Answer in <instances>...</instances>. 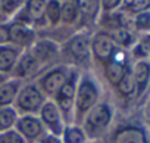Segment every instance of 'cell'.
I'll return each mask as SVG.
<instances>
[{
    "label": "cell",
    "mask_w": 150,
    "mask_h": 143,
    "mask_svg": "<svg viewBox=\"0 0 150 143\" xmlns=\"http://www.w3.org/2000/svg\"><path fill=\"white\" fill-rule=\"evenodd\" d=\"M91 31H77L63 43H60V63L77 68H88L91 62V52H90V37Z\"/></svg>",
    "instance_id": "6da1fadb"
},
{
    "label": "cell",
    "mask_w": 150,
    "mask_h": 143,
    "mask_svg": "<svg viewBox=\"0 0 150 143\" xmlns=\"http://www.w3.org/2000/svg\"><path fill=\"white\" fill-rule=\"evenodd\" d=\"M100 102V86L90 71H83L78 78L77 93L74 102V120L72 124H81L86 114Z\"/></svg>",
    "instance_id": "7a4b0ae2"
},
{
    "label": "cell",
    "mask_w": 150,
    "mask_h": 143,
    "mask_svg": "<svg viewBox=\"0 0 150 143\" xmlns=\"http://www.w3.org/2000/svg\"><path fill=\"white\" fill-rule=\"evenodd\" d=\"M112 121H113L112 105L109 102L100 100L86 114L80 125L87 134V139H99L109 130Z\"/></svg>",
    "instance_id": "3957f363"
},
{
    "label": "cell",
    "mask_w": 150,
    "mask_h": 143,
    "mask_svg": "<svg viewBox=\"0 0 150 143\" xmlns=\"http://www.w3.org/2000/svg\"><path fill=\"white\" fill-rule=\"evenodd\" d=\"M81 71L77 68H71V73L62 87L57 90V93L53 96V102L56 103L57 109L62 114V118L66 124H72L74 120V102H75V93H77V84L80 78Z\"/></svg>",
    "instance_id": "277c9868"
},
{
    "label": "cell",
    "mask_w": 150,
    "mask_h": 143,
    "mask_svg": "<svg viewBox=\"0 0 150 143\" xmlns=\"http://www.w3.org/2000/svg\"><path fill=\"white\" fill-rule=\"evenodd\" d=\"M47 100V97L41 93L35 81L24 83L19 89L16 99L13 102V108L18 112V115H37L43 103Z\"/></svg>",
    "instance_id": "5b68a950"
},
{
    "label": "cell",
    "mask_w": 150,
    "mask_h": 143,
    "mask_svg": "<svg viewBox=\"0 0 150 143\" xmlns=\"http://www.w3.org/2000/svg\"><path fill=\"white\" fill-rule=\"evenodd\" d=\"M71 68L72 66L57 63V65L49 68L47 71H44L40 77H37L35 83H37L38 89L41 90V93L47 99H53V96L57 93V90L62 87V84L68 78V75L71 73Z\"/></svg>",
    "instance_id": "8992f818"
},
{
    "label": "cell",
    "mask_w": 150,
    "mask_h": 143,
    "mask_svg": "<svg viewBox=\"0 0 150 143\" xmlns=\"http://www.w3.org/2000/svg\"><path fill=\"white\" fill-rule=\"evenodd\" d=\"M108 143H150V133L138 122H122L109 133Z\"/></svg>",
    "instance_id": "52a82bcc"
},
{
    "label": "cell",
    "mask_w": 150,
    "mask_h": 143,
    "mask_svg": "<svg viewBox=\"0 0 150 143\" xmlns=\"http://www.w3.org/2000/svg\"><path fill=\"white\" fill-rule=\"evenodd\" d=\"M28 50L38 60V63L41 65L43 71H47L49 68L57 65L59 60H60L59 59V56H60V44H57L54 40H52L49 37L37 38L35 43Z\"/></svg>",
    "instance_id": "ba28073f"
},
{
    "label": "cell",
    "mask_w": 150,
    "mask_h": 143,
    "mask_svg": "<svg viewBox=\"0 0 150 143\" xmlns=\"http://www.w3.org/2000/svg\"><path fill=\"white\" fill-rule=\"evenodd\" d=\"M116 46L113 44L112 38L108 33L97 30L90 37V52H91V62H96L97 65L103 66L108 63L115 52Z\"/></svg>",
    "instance_id": "9c48e42d"
},
{
    "label": "cell",
    "mask_w": 150,
    "mask_h": 143,
    "mask_svg": "<svg viewBox=\"0 0 150 143\" xmlns=\"http://www.w3.org/2000/svg\"><path fill=\"white\" fill-rule=\"evenodd\" d=\"M44 73L41 65L38 63V60L34 58V55L27 49L22 52V55L19 56L16 66L13 69V73L11 74L12 78H16L22 83H28L33 81L35 77H40Z\"/></svg>",
    "instance_id": "30bf717a"
},
{
    "label": "cell",
    "mask_w": 150,
    "mask_h": 143,
    "mask_svg": "<svg viewBox=\"0 0 150 143\" xmlns=\"http://www.w3.org/2000/svg\"><path fill=\"white\" fill-rule=\"evenodd\" d=\"M37 115H38V118H40V121L44 125V130L47 133H52L56 136L62 134V131L65 128V121L62 118L60 111L57 109L56 103L52 99H47L43 103V106L40 108Z\"/></svg>",
    "instance_id": "8fae6325"
},
{
    "label": "cell",
    "mask_w": 150,
    "mask_h": 143,
    "mask_svg": "<svg viewBox=\"0 0 150 143\" xmlns=\"http://www.w3.org/2000/svg\"><path fill=\"white\" fill-rule=\"evenodd\" d=\"M15 130L25 139L27 143H37L46 133L38 115H19L15 124Z\"/></svg>",
    "instance_id": "7c38bea8"
},
{
    "label": "cell",
    "mask_w": 150,
    "mask_h": 143,
    "mask_svg": "<svg viewBox=\"0 0 150 143\" xmlns=\"http://www.w3.org/2000/svg\"><path fill=\"white\" fill-rule=\"evenodd\" d=\"M80 11V31H91V27L97 25V19L102 14L100 0H75Z\"/></svg>",
    "instance_id": "4fadbf2b"
},
{
    "label": "cell",
    "mask_w": 150,
    "mask_h": 143,
    "mask_svg": "<svg viewBox=\"0 0 150 143\" xmlns=\"http://www.w3.org/2000/svg\"><path fill=\"white\" fill-rule=\"evenodd\" d=\"M9 28H11V44H13L22 50L30 49L38 38L37 31L28 25H22V24H16V22L11 21Z\"/></svg>",
    "instance_id": "5bb4252c"
},
{
    "label": "cell",
    "mask_w": 150,
    "mask_h": 143,
    "mask_svg": "<svg viewBox=\"0 0 150 143\" xmlns=\"http://www.w3.org/2000/svg\"><path fill=\"white\" fill-rule=\"evenodd\" d=\"M131 73L135 83V97L140 99L146 95L150 87V66L149 60L131 62Z\"/></svg>",
    "instance_id": "9a60e30c"
},
{
    "label": "cell",
    "mask_w": 150,
    "mask_h": 143,
    "mask_svg": "<svg viewBox=\"0 0 150 143\" xmlns=\"http://www.w3.org/2000/svg\"><path fill=\"white\" fill-rule=\"evenodd\" d=\"M47 0H25L22 11L31 21L34 30L38 33V30H47V24L44 19V9H46Z\"/></svg>",
    "instance_id": "2e32d148"
},
{
    "label": "cell",
    "mask_w": 150,
    "mask_h": 143,
    "mask_svg": "<svg viewBox=\"0 0 150 143\" xmlns=\"http://www.w3.org/2000/svg\"><path fill=\"white\" fill-rule=\"evenodd\" d=\"M22 52H24L22 49H19L11 43L0 46V73L11 77Z\"/></svg>",
    "instance_id": "e0dca14e"
},
{
    "label": "cell",
    "mask_w": 150,
    "mask_h": 143,
    "mask_svg": "<svg viewBox=\"0 0 150 143\" xmlns=\"http://www.w3.org/2000/svg\"><path fill=\"white\" fill-rule=\"evenodd\" d=\"M80 11L78 6L75 3V0H66L62 3V9H60V24L57 28H77V31H80Z\"/></svg>",
    "instance_id": "ac0fdd59"
},
{
    "label": "cell",
    "mask_w": 150,
    "mask_h": 143,
    "mask_svg": "<svg viewBox=\"0 0 150 143\" xmlns=\"http://www.w3.org/2000/svg\"><path fill=\"white\" fill-rule=\"evenodd\" d=\"M129 66H131V63H121V62H116L115 59L110 58V60L102 66V71H103V75H105L106 81L112 87H115L121 81V78L124 77V74L127 73V69Z\"/></svg>",
    "instance_id": "d6986e66"
},
{
    "label": "cell",
    "mask_w": 150,
    "mask_h": 143,
    "mask_svg": "<svg viewBox=\"0 0 150 143\" xmlns=\"http://www.w3.org/2000/svg\"><path fill=\"white\" fill-rule=\"evenodd\" d=\"M22 81L16 78H9L3 84H0V108H6V106H13V102L16 99V95L19 89L22 87Z\"/></svg>",
    "instance_id": "ffe728a7"
},
{
    "label": "cell",
    "mask_w": 150,
    "mask_h": 143,
    "mask_svg": "<svg viewBox=\"0 0 150 143\" xmlns=\"http://www.w3.org/2000/svg\"><path fill=\"white\" fill-rule=\"evenodd\" d=\"M106 33V31H105ZM109 37L112 38L113 44L119 49H124V50H129L135 43H137V34L128 28H116V30H112L108 33Z\"/></svg>",
    "instance_id": "44dd1931"
},
{
    "label": "cell",
    "mask_w": 150,
    "mask_h": 143,
    "mask_svg": "<svg viewBox=\"0 0 150 143\" xmlns=\"http://www.w3.org/2000/svg\"><path fill=\"white\" fill-rule=\"evenodd\" d=\"M113 89H115L116 95L121 99H132V97H135V83H134V77H132V73H131V66L127 69V73L121 78V81Z\"/></svg>",
    "instance_id": "7402d4cb"
},
{
    "label": "cell",
    "mask_w": 150,
    "mask_h": 143,
    "mask_svg": "<svg viewBox=\"0 0 150 143\" xmlns=\"http://www.w3.org/2000/svg\"><path fill=\"white\" fill-rule=\"evenodd\" d=\"M62 143H87V134L84 133L83 127L78 124H66L62 134Z\"/></svg>",
    "instance_id": "603a6c76"
},
{
    "label": "cell",
    "mask_w": 150,
    "mask_h": 143,
    "mask_svg": "<svg viewBox=\"0 0 150 143\" xmlns=\"http://www.w3.org/2000/svg\"><path fill=\"white\" fill-rule=\"evenodd\" d=\"M60 9L62 3L57 0H47L44 9V19L47 24V30H56L60 24Z\"/></svg>",
    "instance_id": "cb8c5ba5"
},
{
    "label": "cell",
    "mask_w": 150,
    "mask_h": 143,
    "mask_svg": "<svg viewBox=\"0 0 150 143\" xmlns=\"http://www.w3.org/2000/svg\"><path fill=\"white\" fill-rule=\"evenodd\" d=\"M18 112L15 111L13 106H6L0 108V134L15 128L16 120H18Z\"/></svg>",
    "instance_id": "d4e9b609"
},
{
    "label": "cell",
    "mask_w": 150,
    "mask_h": 143,
    "mask_svg": "<svg viewBox=\"0 0 150 143\" xmlns=\"http://www.w3.org/2000/svg\"><path fill=\"white\" fill-rule=\"evenodd\" d=\"M132 30L134 33L138 34H144V33H150V12H141L132 16Z\"/></svg>",
    "instance_id": "484cf974"
},
{
    "label": "cell",
    "mask_w": 150,
    "mask_h": 143,
    "mask_svg": "<svg viewBox=\"0 0 150 143\" xmlns=\"http://www.w3.org/2000/svg\"><path fill=\"white\" fill-rule=\"evenodd\" d=\"M25 0H0V11H2L9 21L24 8Z\"/></svg>",
    "instance_id": "4316f807"
},
{
    "label": "cell",
    "mask_w": 150,
    "mask_h": 143,
    "mask_svg": "<svg viewBox=\"0 0 150 143\" xmlns=\"http://www.w3.org/2000/svg\"><path fill=\"white\" fill-rule=\"evenodd\" d=\"M0 143H27V142L15 128H12L0 134Z\"/></svg>",
    "instance_id": "83f0119b"
},
{
    "label": "cell",
    "mask_w": 150,
    "mask_h": 143,
    "mask_svg": "<svg viewBox=\"0 0 150 143\" xmlns=\"http://www.w3.org/2000/svg\"><path fill=\"white\" fill-rule=\"evenodd\" d=\"M124 0H100V11L102 14H110L121 9Z\"/></svg>",
    "instance_id": "f1b7e54d"
},
{
    "label": "cell",
    "mask_w": 150,
    "mask_h": 143,
    "mask_svg": "<svg viewBox=\"0 0 150 143\" xmlns=\"http://www.w3.org/2000/svg\"><path fill=\"white\" fill-rule=\"evenodd\" d=\"M137 44L143 49V52L150 58V33L138 34L137 36Z\"/></svg>",
    "instance_id": "f546056e"
},
{
    "label": "cell",
    "mask_w": 150,
    "mask_h": 143,
    "mask_svg": "<svg viewBox=\"0 0 150 143\" xmlns=\"http://www.w3.org/2000/svg\"><path fill=\"white\" fill-rule=\"evenodd\" d=\"M11 43V28L8 24H0V46Z\"/></svg>",
    "instance_id": "4dcf8cb0"
},
{
    "label": "cell",
    "mask_w": 150,
    "mask_h": 143,
    "mask_svg": "<svg viewBox=\"0 0 150 143\" xmlns=\"http://www.w3.org/2000/svg\"><path fill=\"white\" fill-rule=\"evenodd\" d=\"M37 143H62V139L60 136H56V134H52V133H44Z\"/></svg>",
    "instance_id": "1f68e13d"
},
{
    "label": "cell",
    "mask_w": 150,
    "mask_h": 143,
    "mask_svg": "<svg viewBox=\"0 0 150 143\" xmlns=\"http://www.w3.org/2000/svg\"><path fill=\"white\" fill-rule=\"evenodd\" d=\"M8 22H11V21H9V18H8L2 11H0V24H8Z\"/></svg>",
    "instance_id": "d6a6232c"
},
{
    "label": "cell",
    "mask_w": 150,
    "mask_h": 143,
    "mask_svg": "<svg viewBox=\"0 0 150 143\" xmlns=\"http://www.w3.org/2000/svg\"><path fill=\"white\" fill-rule=\"evenodd\" d=\"M11 77L9 75H6V74H2V73H0V84H3L5 81H8Z\"/></svg>",
    "instance_id": "836d02e7"
},
{
    "label": "cell",
    "mask_w": 150,
    "mask_h": 143,
    "mask_svg": "<svg viewBox=\"0 0 150 143\" xmlns=\"http://www.w3.org/2000/svg\"><path fill=\"white\" fill-rule=\"evenodd\" d=\"M135 2V0H124V2H122V6H129L131 3H134Z\"/></svg>",
    "instance_id": "e575fe53"
},
{
    "label": "cell",
    "mask_w": 150,
    "mask_h": 143,
    "mask_svg": "<svg viewBox=\"0 0 150 143\" xmlns=\"http://www.w3.org/2000/svg\"><path fill=\"white\" fill-rule=\"evenodd\" d=\"M147 117L150 118V100H149V105H147Z\"/></svg>",
    "instance_id": "d590c367"
},
{
    "label": "cell",
    "mask_w": 150,
    "mask_h": 143,
    "mask_svg": "<svg viewBox=\"0 0 150 143\" xmlns=\"http://www.w3.org/2000/svg\"><path fill=\"white\" fill-rule=\"evenodd\" d=\"M147 130H149V133H150V121H149V124H147Z\"/></svg>",
    "instance_id": "8d00e7d4"
},
{
    "label": "cell",
    "mask_w": 150,
    "mask_h": 143,
    "mask_svg": "<svg viewBox=\"0 0 150 143\" xmlns=\"http://www.w3.org/2000/svg\"><path fill=\"white\" fill-rule=\"evenodd\" d=\"M57 2H60V3H63V2H66V0H57Z\"/></svg>",
    "instance_id": "74e56055"
},
{
    "label": "cell",
    "mask_w": 150,
    "mask_h": 143,
    "mask_svg": "<svg viewBox=\"0 0 150 143\" xmlns=\"http://www.w3.org/2000/svg\"><path fill=\"white\" fill-rule=\"evenodd\" d=\"M149 12H150V0H149Z\"/></svg>",
    "instance_id": "f35d334b"
},
{
    "label": "cell",
    "mask_w": 150,
    "mask_h": 143,
    "mask_svg": "<svg viewBox=\"0 0 150 143\" xmlns=\"http://www.w3.org/2000/svg\"><path fill=\"white\" fill-rule=\"evenodd\" d=\"M147 60H149V66H150V58H149V59H147Z\"/></svg>",
    "instance_id": "ab89813d"
}]
</instances>
